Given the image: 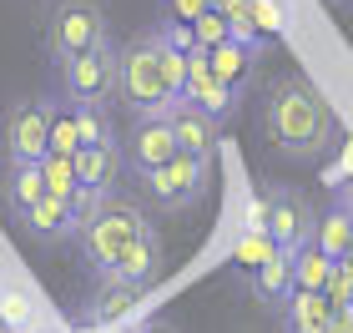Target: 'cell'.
I'll use <instances>...</instances> for the list:
<instances>
[{"mask_svg":"<svg viewBox=\"0 0 353 333\" xmlns=\"http://www.w3.org/2000/svg\"><path fill=\"white\" fill-rule=\"evenodd\" d=\"M137 182H141V192H147V202H157L162 212H182V208H192V202L207 197L212 162L176 152L167 167H157V172H147V177H137Z\"/></svg>","mask_w":353,"mask_h":333,"instance_id":"obj_6","label":"cell"},{"mask_svg":"<svg viewBox=\"0 0 353 333\" xmlns=\"http://www.w3.org/2000/svg\"><path fill=\"white\" fill-rule=\"evenodd\" d=\"M298 333H333V323H313V328H298Z\"/></svg>","mask_w":353,"mask_h":333,"instance_id":"obj_30","label":"cell"},{"mask_svg":"<svg viewBox=\"0 0 353 333\" xmlns=\"http://www.w3.org/2000/svg\"><path fill=\"white\" fill-rule=\"evenodd\" d=\"M132 333H141V328H132Z\"/></svg>","mask_w":353,"mask_h":333,"instance_id":"obj_34","label":"cell"},{"mask_svg":"<svg viewBox=\"0 0 353 333\" xmlns=\"http://www.w3.org/2000/svg\"><path fill=\"white\" fill-rule=\"evenodd\" d=\"M258 56H263V46H252V41H222L207 51V66L232 97H243L252 86V76H258Z\"/></svg>","mask_w":353,"mask_h":333,"instance_id":"obj_13","label":"cell"},{"mask_svg":"<svg viewBox=\"0 0 353 333\" xmlns=\"http://www.w3.org/2000/svg\"><path fill=\"white\" fill-rule=\"evenodd\" d=\"M36 167H41L46 197H61V202H71L76 192H81V182H76V162H71V157H51V152H46Z\"/></svg>","mask_w":353,"mask_h":333,"instance_id":"obj_22","label":"cell"},{"mask_svg":"<svg viewBox=\"0 0 353 333\" xmlns=\"http://www.w3.org/2000/svg\"><path fill=\"white\" fill-rule=\"evenodd\" d=\"M141 333H172V328H162V323H147V328H141Z\"/></svg>","mask_w":353,"mask_h":333,"instance_id":"obj_31","label":"cell"},{"mask_svg":"<svg viewBox=\"0 0 353 333\" xmlns=\"http://www.w3.org/2000/svg\"><path fill=\"white\" fill-rule=\"evenodd\" d=\"M283 313H288V333H298V328H313V323H328V313H333V303L323 293H293L283 303Z\"/></svg>","mask_w":353,"mask_h":333,"instance_id":"obj_23","label":"cell"},{"mask_svg":"<svg viewBox=\"0 0 353 333\" xmlns=\"http://www.w3.org/2000/svg\"><path fill=\"white\" fill-rule=\"evenodd\" d=\"M333 6H353V0H333Z\"/></svg>","mask_w":353,"mask_h":333,"instance_id":"obj_33","label":"cell"},{"mask_svg":"<svg viewBox=\"0 0 353 333\" xmlns=\"http://www.w3.org/2000/svg\"><path fill=\"white\" fill-rule=\"evenodd\" d=\"M182 76H187V56L172 51L162 30L152 26L117 51V101L132 117H167L182 101Z\"/></svg>","mask_w":353,"mask_h":333,"instance_id":"obj_2","label":"cell"},{"mask_svg":"<svg viewBox=\"0 0 353 333\" xmlns=\"http://www.w3.org/2000/svg\"><path fill=\"white\" fill-rule=\"evenodd\" d=\"M348 237H353V217H348L343 208H328V212H318V222H313V248L323 252V258L343 263V252H348Z\"/></svg>","mask_w":353,"mask_h":333,"instance_id":"obj_18","label":"cell"},{"mask_svg":"<svg viewBox=\"0 0 353 333\" xmlns=\"http://www.w3.org/2000/svg\"><path fill=\"white\" fill-rule=\"evenodd\" d=\"M117 41L91 46L71 66H61V101L71 106H111L117 101Z\"/></svg>","mask_w":353,"mask_h":333,"instance_id":"obj_5","label":"cell"},{"mask_svg":"<svg viewBox=\"0 0 353 333\" xmlns=\"http://www.w3.org/2000/svg\"><path fill=\"white\" fill-rule=\"evenodd\" d=\"M176 157V141H172V126L167 117H137L132 132H126V147H121V162L137 172V177H147V172L167 167Z\"/></svg>","mask_w":353,"mask_h":333,"instance_id":"obj_9","label":"cell"},{"mask_svg":"<svg viewBox=\"0 0 353 333\" xmlns=\"http://www.w3.org/2000/svg\"><path fill=\"white\" fill-rule=\"evenodd\" d=\"M157 273H162V237H157V228L152 232H141L132 248L121 252V263H117V283H132V288H141L147 293L152 283H157Z\"/></svg>","mask_w":353,"mask_h":333,"instance_id":"obj_14","label":"cell"},{"mask_svg":"<svg viewBox=\"0 0 353 333\" xmlns=\"http://www.w3.org/2000/svg\"><path fill=\"white\" fill-rule=\"evenodd\" d=\"M333 273V258L313 248V237L303 248H293V293H323V283Z\"/></svg>","mask_w":353,"mask_h":333,"instance_id":"obj_19","label":"cell"},{"mask_svg":"<svg viewBox=\"0 0 353 333\" xmlns=\"http://www.w3.org/2000/svg\"><path fill=\"white\" fill-rule=\"evenodd\" d=\"M333 208H343V212L353 217V172H348L343 182H339V197H333Z\"/></svg>","mask_w":353,"mask_h":333,"instance_id":"obj_29","label":"cell"},{"mask_svg":"<svg viewBox=\"0 0 353 333\" xmlns=\"http://www.w3.org/2000/svg\"><path fill=\"white\" fill-rule=\"evenodd\" d=\"M41 197H46L41 167H36V162H10V177H6V202H10V212L26 217Z\"/></svg>","mask_w":353,"mask_h":333,"instance_id":"obj_17","label":"cell"},{"mask_svg":"<svg viewBox=\"0 0 353 333\" xmlns=\"http://www.w3.org/2000/svg\"><path fill=\"white\" fill-rule=\"evenodd\" d=\"M132 303H141V288L117 283V278H101V288H96V298H91V323L121 319V313H132Z\"/></svg>","mask_w":353,"mask_h":333,"instance_id":"obj_20","label":"cell"},{"mask_svg":"<svg viewBox=\"0 0 353 333\" xmlns=\"http://www.w3.org/2000/svg\"><path fill=\"white\" fill-rule=\"evenodd\" d=\"M323 298H328L333 308L353 303V263H333V273H328V283H323Z\"/></svg>","mask_w":353,"mask_h":333,"instance_id":"obj_26","label":"cell"},{"mask_svg":"<svg viewBox=\"0 0 353 333\" xmlns=\"http://www.w3.org/2000/svg\"><path fill=\"white\" fill-rule=\"evenodd\" d=\"M101 41H111V26L96 0H56L51 6V15H46V56H51L56 71L71 66L76 56H86Z\"/></svg>","mask_w":353,"mask_h":333,"instance_id":"obj_4","label":"cell"},{"mask_svg":"<svg viewBox=\"0 0 353 333\" xmlns=\"http://www.w3.org/2000/svg\"><path fill=\"white\" fill-rule=\"evenodd\" d=\"M76 162V182H81V192H96V197H117L121 187V141H111V147H81L71 157Z\"/></svg>","mask_w":353,"mask_h":333,"instance_id":"obj_12","label":"cell"},{"mask_svg":"<svg viewBox=\"0 0 353 333\" xmlns=\"http://www.w3.org/2000/svg\"><path fill=\"white\" fill-rule=\"evenodd\" d=\"M192 41H197V51H212V46L232 41V30H228V21H222L217 10H202L197 21H192Z\"/></svg>","mask_w":353,"mask_h":333,"instance_id":"obj_25","label":"cell"},{"mask_svg":"<svg viewBox=\"0 0 353 333\" xmlns=\"http://www.w3.org/2000/svg\"><path fill=\"white\" fill-rule=\"evenodd\" d=\"M343 263H353V237H348V252H343Z\"/></svg>","mask_w":353,"mask_h":333,"instance_id":"obj_32","label":"cell"},{"mask_svg":"<svg viewBox=\"0 0 353 333\" xmlns=\"http://www.w3.org/2000/svg\"><path fill=\"white\" fill-rule=\"evenodd\" d=\"M252 293L263 298V303L272 308H283L288 298H293V252H283V248H272L268 258L252 268Z\"/></svg>","mask_w":353,"mask_h":333,"instance_id":"obj_15","label":"cell"},{"mask_svg":"<svg viewBox=\"0 0 353 333\" xmlns=\"http://www.w3.org/2000/svg\"><path fill=\"white\" fill-rule=\"evenodd\" d=\"M26 232L30 237H46V243H61V237H76V217H71V202L61 197H41L36 208H30L26 217Z\"/></svg>","mask_w":353,"mask_h":333,"instance_id":"obj_16","label":"cell"},{"mask_svg":"<svg viewBox=\"0 0 353 333\" xmlns=\"http://www.w3.org/2000/svg\"><path fill=\"white\" fill-rule=\"evenodd\" d=\"M313 222H318V212H313V202H308V192H298V187H288V182H272L268 192H263V237L272 248H283V252H293V248H303L313 237Z\"/></svg>","mask_w":353,"mask_h":333,"instance_id":"obj_7","label":"cell"},{"mask_svg":"<svg viewBox=\"0 0 353 333\" xmlns=\"http://www.w3.org/2000/svg\"><path fill=\"white\" fill-rule=\"evenodd\" d=\"M167 126H172V141H176V152H187V157H202V162H212V157H217L222 126H217L212 117H202L197 106L176 101V106L167 111Z\"/></svg>","mask_w":353,"mask_h":333,"instance_id":"obj_11","label":"cell"},{"mask_svg":"<svg viewBox=\"0 0 353 333\" xmlns=\"http://www.w3.org/2000/svg\"><path fill=\"white\" fill-rule=\"evenodd\" d=\"M76 132H81V147H111L117 141V126H111L106 106H76Z\"/></svg>","mask_w":353,"mask_h":333,"instance_id":"obj_24","label":"cell"},{"mask_svg":"<svg viewBox=\"0 0 353 333\" xmlns=\"http://www.w3.org/2000/svg\"><path fill=\"white\" fill-rule=\"evenodd\" d=\"M182 101H187V106H197L202 117H212L217 126H222V121H228L232 111H237V97H232V91H228V86H222L217 76H212V66H207V51H192V56H187Z\"/></svg>","mask_w":353,"mask_h":333,"instance_id":"obj_10","label":"cell"},{"mask_svg":"<svg viewBox=\"0 0 353 333\" xmlns=\"http://www.w3.org/2000/svg\"><path fill=\"white\" fill-rule=\"evenodd\" d=\"M162 10H167V21H176V26H192L202 10H212V0H162Z\"/></svg>","mask_w":353,"mask_h":333,"instance_id":"obj_28","label":"cell"},{"mask_svg":"<svg viewBox=\"0 0 353 333\" xmlns=\"http://www.w3.org/2000/svg\"><path fill=\"white\" fill-rule=\"evenodd\" d=\"M46 152H51V157H76V152H81V132H76V106L71 101H51Z\"/></svg>","mask_w":353,"mask_h":333,"instance_id":"obj_21","label":"cell"},{"mask_svg":"<svg viewBox=\"0 0 353 333\" xmlns=\"http://www.w3.org/2000/svg\"><path fill=\"white\" fill-rule=\"evenodd\" d=\"M268 252H272V243L263 237V228H252V232L243 237V243H237V263H243V268H258V263L268 258Z\"/></svg>","mask_w":353,"mask_h":333,"instance_id":"obj_27","label":"cell"},{"mask_svg":"<svg viewBox=\"0 0 353 333\" xmlns=\"http://www.w3.org/2000/svg\"><path fill=\"white\" fill-rule=\"evenodd\" d=\"M263 132L283 157L293 162H318L339 147V111L303 71H288L263 97Z\"/></svg>","mask_w":353,"mask_h":333,"instance_id":"obj_1","label":"cell"},{"mask_svg":"<svg viewBox=\"0 0 353 333\" xmlns=\"http://www.w3.org/2000/svg\"><path fill=\"white\" fill-rule=\"evenodd\" d=\"M46 132H51V97L15 101L10 117H6V157L10 162H41Z\"/></svg>","mask_w":353,"mask_h":333,"instance_id":"obj_8","label":"cell"},{"mask_svg":"<svg viewBox=\"0 0 353 333\" xmlns=\"http://www.w3.org/2000/svg\"><path fill=\"white\" fill-rule=\"evenodd\" d=\"M141 232H152L147 212H141L137 202H126V197H106L101 208H96V217L76 228V243H81V258L96 268V273L111 278L117 263H121V252L132 248Z\"/></svg>","mask_w":353,"mask_h":333,"instance_id":"obj_3","label":"cell"}]
</instances>
